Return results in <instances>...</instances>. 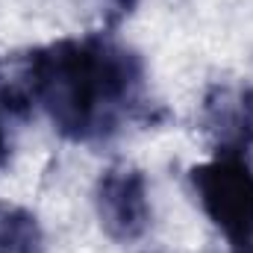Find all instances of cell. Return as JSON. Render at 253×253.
Wrapping results in <instances>:
<instances>
[{"label": "cell", "instance_id": "obj_1", "mask_svg": "<svg viewBox=\"0 0 253 253\" xmlns=\"http://www.w3.org/2000/svg\"><path fill=\"white\" fill-rule=\"evenodd\" d=\"M15 100L39 106L68 141H106L144 103V62L106 33L59 39L21 56Z\"/></svg>", "mask_w": 253, "mask_h": 253}, {"label": "cell", "instance_id": "obj_2", "mask_svg": "<svg viewBox=\"0 0 253 253\" xmlns=\"http://www.w3.org/2000/svg\"><path fill=\"white\" fill-rule=\"evenodd\" d=\"M189 183L203 215L236 248L253 242V171L245 156L215 153L209 162L191 165Z\"/></svg>", "mask_w": 253, "mask_h": 253}, {"label": "cell", "instance_id": "obj_3", "mask_svg": "<svg viewBox=\"0 0 253 253\" xmlns=\"http://www.w3.org/2000/svg\"><path fill=\"white\" fill-rule=\"evenodd\" d=\"M94 206L100 227L115 242H135L150 227V194L147 180L132 165H112L103 171L94 189Z\"/></svg>", "mask_w": 253, "mask_h": 253}, {"label": "cell", "instance_id": "obj_4", "mask_svg": "<svg viewBox=\"0 0 253 253\" xmlns=\"http://www.w3.org/2000/svg\"><path fill=\"white\" fill-rule=\"evenodd\" d=\"M200 129L224 156H245L253 147V88L245 83H215L200 100Z\"/></svg>", "mask_w": 253, "mask_h": 253}, {"label": "cell", "instance_id": "obj_5", "mask_svg": "<svg viewBox=\"0 0 253 253\" xmlns=\"http://www.w3.org/2000/svg\"><path fill=\"white\" fill-rule=\"evenodd\" d=\"M39 218L15 203H0V253H44Z\"/></svg>", "mask_w": 253, "mask_h": 253}, {"label": "cell", "instance_id": "obj_6", "mask_svg": "<svg viewBox=\"0 0 253 253\" xmlns=\"http://www.w3.org/2000/svg\"><path fill=\"white\" fill-rule=\"evenodd\" d=\"M6 156H9V138H6V129L0 124V165L6 162Z\"/></svg>", "mask_w": 253, "mask_h": 253}, {"label": "cell", "instance_id": "obj_7", "mask_svg": "<svg viewBox=\"0 0 253 253\" xmlns=\"http://www.w3.org/2000/svg\"><path fill=\"white\" fill-rule=\"evenodd\" d=\"M112 3H115L118 9H124V12H129V9L135 6V0H112Z\"/></svg>", "mask_w": 253, "mask_h": 253}, {"label": "cell", "instance_id": "obj_8", "mask_svg": "<svg viewBox=\"0 0 253 253\" xmlns=\"http://www.w3.org/2000/svg\"><path fill=\"white\" fill-rule=\"evenodd\" d=\"M236 253H253V242L251 245H245V248H236Z\"/></svg>", "mask_w": 253, "mask_h": 253}]
</instances>
